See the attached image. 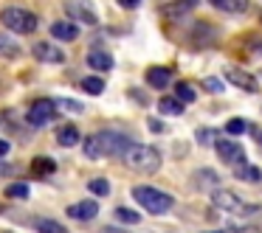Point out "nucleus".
I'll use <instances>...</instances> for the list:
<instances>
[{"mask_svg":"<svg viewBox=\"0 0 262 233\" xmlns=\"http://www.w3.org/2000/svg\"><path fill=\"white\" fill-rule=\"evenodd\" d=\"M130 135H124V132H119V130H102V132H96V135H91V138H85V154L91 160H96V158H121V152H124L127 146H130Z\"/></svg>","mask_w":262,"mask_h":233,"instance_id":"obj_1","label":"nucleus"},{"mask_svg":"<svg viewBox=\"0 0 262 233\" xmlns=\"http://www.w3.org/2000/svg\"><path fill=\"white\" fill-rule=\"evenodd\" d=\"M121 163L138 174H155L161 169V152L155 146H147V143H130L121 152Z\"/></svg>","mask_w":262,"mask_h":233,"instance_id":"obj_2","label":"nucleus"},{"mask_svg":"<svg viewBox=\"0 0 262 233\" xmlns=\"http://www.w3.org/2000/svg\"><path fill=\"white\" fill-rule=\"evenodd\" d=\"M133 199H136L144 211H149V214H155V216L172 211V205H175V199H172L169 194L161 191V188H152V186H136L133 188Z\"/></svg>","mask_w":262,"mask_h":233,"instance_id":"obj_3","label":"nucleus"},{"mask_svg":"<svg viewBox=\"0 0 262 233\" xmlns=\"http://www.w3.org/2000/svg\"><path fill=\"white\" fill-rule=\"evenodd\" d=\"M0 23L6 25L9 31H17V34H34L37 31V14L29 12L23 6H6L0 12Z\"/></svg>","mask_w":262,"mask_h":233,"instance_id":"obj_4","label":"nucleus"},{"mask_svg":"<svg viewBox=\"0 0 262 233\" xmlns=\"http://www.w3.org/2000/svg\"><path fill=\"white\" fill-rule=\"evenodd\" d=\"M65 12H68L71 23H82V25H96L99 23V12L91 0H68L65 3Z\"/></svg>","mask_w":262,"mask_h":233,"instance_id":"obj_5","label":"nucleus"},{"mask_svg":"<svg viewBox=\"0 0 262 233\" xmlns=\"http://www.w3.org/2000/svg\"><path fill=\"white\" fill-rule=\"evenodd\" d=\"M214 152H217V158L223 160L226 166H243L245 163V149L239 146L237 141H231V138H217L214 141Z\"/></svg>","mask_w":262,"mask_h":233,"instance_id":"obj_6","label":"nucleus"},{"mask_svg":"<svg viewBox=\"0 0 262 233\" xmlns=\"http://www.w3.org/2000/svg\"><path fill=\"white\" fill-rule=\"evenodd\" d=\"M211 202H214V208L226 211V214H239V216H243V214H254V211H256V208H251V205H245L234 191H220V188L214 191Z\"/></svg>","mask_w":262,"mask_h":233,"instance_id":"obj_7","label":"nucleus"},{"mask_svg":"<svg viewBox=\"0 0 262 233\" xmlns=\"http://www.w3.org/2000/svg\"><path fill=\"white\" fill-rule=\"evenodd\" d=\"M54 118H57V107H54L51 98H40V101H34L29 107V113H26V121H29L31 126H46V124H51Z\"/></svg>","mask_w":262,"mask_h":233,"instance_id":"obj_8","label":"nucleus"},{"mask_svg":"<svg viewBox=\"0 0 262 233\" xmlns=\"http://www.w3.org/2000/svg\"><path fill=\"white\" fill-rule=\"evenodd\" d=\"M31 54H34V59H37V62H42V65H62L65 62V51L59 45H54L51 40L34 42Z\"/></svg>","mask_w":262,"mask_h":233,"instance_id":"obj_9","label":"nucleus"},{"mask_svg":"<svg viewBox=\"0 0 262 233\" xmlns=\"http://www.w3.org/2000/svg\"><path fill=\"white\" fill-rule=\"evenodd\" d=\"M65 214H68L71 219L91 222V219H96V214H99V202H96V199H82V202L68 205V211H65Z\"/></svg>","mask_w":262,"mask_h":233,"instance_id":"obj_10","label":"nucleus"},{"mask_svg":"<svg viewBox=\"0 0 262 233\" xmlns=\"http://www.w3.org/2000/svg\"><path fill=\"white\" fill-rule=\"evenodd\" d=\"M226 76H228V82H231V85H237V87H243L245 93H256V79L251 73H245V70H239V68H228L226 70Z\"/></svg>","mask_w":262,"mask_h":233,"instance_id":"obj_11","label":"nucleus"},{"mask_svg":"<svg viewBox=\"0 0 262 233\" xmlns=\"http://www.w3.org/2000/svg\"><path fill=\"white\" fill-rule=\"evenodd\" d=\"M51 37H54V40L74 42L76 37H79V25L68 23V20H57V23H51Z\"/></svg>","mask_w":262,"mask_h":233,"instance_id":"obj_12","label":"nucleus"},{"mask_svg":"<svg viewBox=\"0 0 262 233\" xmlns=\"http://www.w3.org/2000/svg\"><path fill=\"white\" fill-rule=\"evenodd\" d=\"M147 85L155 90H164L172 85V68H149L147 70Z\"/></svg>","mask_w":262,"mask_h":233,"instance_id":"obj_13","label":"nucleus"},{"mask_svg":"<svg viewBox=\"0 0 262 233\" xmlns=\"http://www.w3.org/2000/svg\"><path fill=\"white\" fill-rule=\"evenodd\" d=\"M192 180H194V186H198L200 191H209V188L217 191V186H220V174H217L214 169H198Z\"/></svg>","mask_w":262,"mask_h":233,"instance_id":"obj_14","label":"nucleus"},{"mask_svg":"<svg viewBox=\"0 0 262 233\" xmlns=\"http://www.w3.org/2000/svg\"><path fill=\"white\" fill-rule=\"evenodd\" d=\"M88 65H91L93 70H110L113 68V57H110L107 51H102V48H93L91 54H88Z\"/></svg>","mask_w":262,"mask_h":233,"instance_id":"obj_15","label":"nucleus"},{"mask_svg":"<svg viewBox=\"0 0 262 233\" xmlns=\"http://www.w3.org/2000/svg\"><path fill=\"white\" fill-rule=\"evenodd\" d=\"M211 6H217L226 14H243L248 12V0H209Z\"/></svg>","mask_w":262,"mask_h":233,"instance_id":"obj_16","label":"nucleus"},{"mask_svg":"<svg viewBox=\"0 0 262 233\" xmlns=\"http://www.w3.org/2000/svg\"><path fill=\"white\" fill-rule=\"evenodd\" d=\"M57 141H59V146H76V143L82 141V135H79L76 126L65 124V126H59V130H57Z\"/></svg>","mask_w":262,"mask_h":233,"instance_id":"obj_17","label":"nucleus"},{"mask_svg":"<svg viewBox=\"0 0 262 233\" xmlns=\"http://www.w3.org/2000/svg\"><path fill=\"white\" fill-rule=\"evenodd\" d=\"M198 3H200V0H178V3H166V6H164V14H166V17H181V14L192 12Z\"/></svg>","mask_w":262,"mask_h":233,"instance_id":"obj_18","label":"nucleus"},{"mask_svg":"<svg viewBox=\"0 0 262 233\" xmlns=\"http://www.w3.org/2000/svg\"><path fill=\"white\" fill-rule=\"evenodd\" d=\"M54 171H57V163H54L51 158H34L31 160V174L48 177V174H54Z\"/></svg>","mask_w":262,"mask_h":233,"instance_id":"obj_19","label":"nucleus"},{"mask_svg":"<svg viewBox=\"0 0 262 233\" xmlns=\"http://www.w3.org/2000/svg\"><path fill=\"white\" fill-rule=\"evenodd\" d=\"M234 177H237V180H243V183H259L262 180V171L256 169V166H237V169H234Z\"/></svg>","mask_w":262,"mask_h":233,"instance_id":"obj_20","label":"nucleus"},{"mask_svg":"<svg viewBox=\"0 0 262 233\" xmlns=\"http://www.w3.org/2000/svg\"><path fill=\"white\" fill-rule=\"evenodd\" d=\"M158 110H161V115H172V118L183 115V104L178 101V98H169V96H164L158 101Z\"/></svg>","mask_w":262,"mask_h":233,"instance_id":"obj_21","label":"nucleus"},{"mask_svg":"<svg viewBox=\"0 0 262 233\" xmlns=\"http://www.w3.org/2000/svg\"><path fill=\"white\" fill-rule=\"evenodd\" d=\"M0 57H3V59H17V57H20L17 42L9 40L6 34H0Z\"/></svg>","mask_w":262,"mask_h":233,"instance_id":"obj_22","label":"nucleus"},{"mask_svg":"<svg viewBox=\"0 0 262 233\" xmlns=\"http://www.w3.org/2000/svg\"><path fill=\"white\" fill-rule=\"evenodd\" d=\"M113 216L121 222V225H138V222H141V214L133 211V208H116Z\"/></svg>","mask_w":262,"mask_h":233,"instance_id":"obj_23","label":"nucleus"},{"mask_svg":"<svg viewBox=\"0 0 262 233\" xmlns=\"http://www.w3.org/2000/svg\"><path fill=\"white\" fill-rule=\"evenodd\" d=\"M175 93H178V101H181V104H192L194 101V98H198V93H194V87L192 85H186V82H178V85H175Z\"/></svg>","mask_w":262,"mask_h":233,"instance_id":"obj_24","label":"nucleus"},{"mask_svg":"<svg viewBox=\"0 0 262 233\" xmlns=\"http://www.w3.org/2000/svg\"><path fill=\"white\" fill-rule=\"evenodd\" d=\"M82 90L91 93V96H102V93H104V82L99 79V76H88V79H82Z\"/></svg>","mask_w":262,"mask_h":233,"instance_id":"obj_25","label":"nucleus"},{"mask_svg":"<svg viewBox=\"0 0 262 233\" xmlns=\"http://www.w3.org/2000/svg\"><path fill=\"white\" fill-rule=\"evenodd\" d=\"M34 227L40 233H68V230H65V225H59V222H54V219H37Z\"/></svg>","mask_w":262,"mask_h":233,"instance_id":"obj_26","label":"nucleus"},{"mask_svg":"<svg viewBox=\"0 0 262 233\" xmlns=\"http://www.w3.org/2000/svg\"><path fill=\"white\" fill-rule=\"evenodd\" d=\"M6 197H12V199H29L31 197V188L26 186V183H14V186L6 188Z\"/></svg>","mask_w":262,"mask_h":233,"instance_id":"obj_27","label":"nucleus"},{"mask_svg":"<svg viewBox=\"0 0 262 233\" xmlns=\"http://www.w3.org/2000/svg\"><path fill=\"white\" fill-rule=\"evenodd\" d=\"M88 188H91V194H96V197H107L110 183L104 180V177H96V180H91V183H88Z\"/></svg>","mask_w":262,"mask_h":233,"instance_id":"obj_28","label":"nucleus"},{"mask_svg":"<svg viewBox=\"0 0 262 233\" xmlns=\"http://www.w3.org/2000/svg\"><path fill=\"white\" fill-rule=\"evenodd\" d=\"M54 107H62V110H68V113H85V104L74 101V98H57Z\"/></svg>","mask_w":262,"mask_h":233,"instance_id":"obj_29","label":"nucleus"},{"mask_svg":"<svg viewBox=\"0 0 262 233\" xmlns=\"http://www.w3.org/2000/svg\"><path fill=\"white\" fill-rule=\"evenodd\" d=\"M245 130H248V124H245L243 118H231V121L226 124V132H228L231 138H234V135H243Z\"/></svg>","mask_w":262,"mask_h":233,"instance_id":"obj_30","label":"nucleus"},{"mask_svg":"<svg viewBox=\"0 0 262 233\" xmlns=\"http://www.w3.org/2000/svg\"><path fill=\"white\" fill-rule=\"evenodd\" d=\"M217 141V132L209 130V126H200L198 130V143H203V146H209V143Z\"/></svg>","mask_w":262,"mask_h":233,"instance_id":"obj_31","label":"nucleus"},{"mask_svg":"<svg viewBox=\"0 0 262 233\" xmlns=\"http://www.w3.org/2000/svg\"><path fill=\"white\" fill-rule=\"evenodd\" d=\"M206 90L209 93H223L226 87H223V82L217 79V76H209V79H206Z\"/></svg>","mask_w":262,"mask_h":233,"instance_id":"obj_32","label":"nucleus"},{"mask_svg":"<svg viewBox=\"0 0 262 233\" xmlns=\"http://www.w3.org/2000/svg\"><path fill=\"white\" fill-rule=\"evenodd\" d=\"M147 124H149V130H152V132H166V126H164V124H161V121H158V118H149V121H147Z\"/></svg>","mask_w":262,"mask_h":233,"instance_id":"obj_33","label":"nucleus"},{"mask_svg":"<svg viewBox=\"0 0 262 233\" xmlns=\"http://www.w3.org/2000/svg\"><path fill=\"white\" fill-rule=\"evenodd\" d=\"M141 0H119V6H124V9H136Z\"/></svg>","mask_w":262,"mask_h":233,"instance_id":"obj_34","label":"nucleus"},{"mask_svg":"<svg viewBox=\"0 0 262 233\" xmlns=\"http://www.w3.org/2000/svg\"><path fill=\"white\" fill-rule=\"evenodd\" d=\"M9 149H12V146H9V141H3V138H0V158H6Z\"/></svg>","mask_w":262,"mask_h":233,"instance_id":"obj_35","label":"nucleus"},{"mask_svg":"<svg viewBox=\"0 0 262 233\" xmlns=\"http://www.w3.org/2000/svg\"><path fill=\"white\" fill-rule=\"evenodd\" d=\"M251 132H254V138H256V141L262 143V126H254V130H251Z\"/></svg>","mask_w":262,"mask_h":233,"instance_id":"obj_36","label":"nucleus"}]
</instances>
